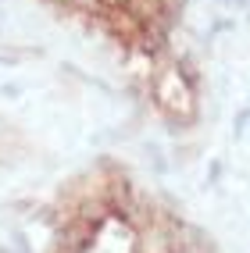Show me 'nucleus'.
Masks as SVG:
<instances>
[{"instance_id": "nucleus-1", "label": "nucleus", "mask_w": 250, "mask_h": 253, "mask_svg": "<svg viewBox=\"0 0 250 253\" xmlns=\"http://www.w3.org/2000/svg\"><path fill=\"white\" fill-rule=\"evenodd\" d=\"M50 253H143V228L132 217L129 185L107 175L104 182H86L82 200H75L57 228Z\"/></svg>"}, {"instance_id": "nucleus-2", "label": "nucleus", "mask_w": 250, "mask_h": 253, "mask_svg": "<svg viewBox=\"0 0 250 253\" xmlns=\"http://www.w3.org/2000/svg\"><path fill=\"white\" fill-rule=\"evenodd\" d=\"M61 4L86 14L114 43L136 54H157L172 29L179 0H61Z\"/></svg>"}, {"instance_id": "nucleus-3", "label": "nucleus", "mask_w": 250, "mask_h": 253, "mask_svg": "<svg viewBox=\"0 0 250 253\" xmlns=\"http://www.w3.org/2000/svg\"><path fill=\"white\" fill-rule=\"evenodd\" d=\"M150 100H154V107L161 111L164 122H172L179 128L193 125V118H197V86H193V75L182 68L179 61H172V57L157 61V68L150 72Z\"/></svg>"}, {"instance_id": "nucleus-4", "label": "nucleus", "mask_w": 250, "mask_h": 253, "mask_svg": "<svg viewBox=\"0 0 250 253\" xmlns=\"http://www.w3.org/2000/svg\"><path fill=\"white\" fill-rule=\"evenodd\" d=\"M161 253H200V250H197V246H190V243H182L179 235H172V232H168V239H164Z\"/></svg>"}]
</instances>
